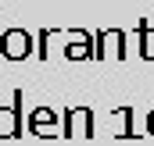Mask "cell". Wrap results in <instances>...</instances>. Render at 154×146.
<instances>
[{"instance_id": "6da1fadb", "label": "cell", "mask_w": 154, "mask_h": 146, "mask_svg": "<svg viewBox=\"0 0 154 146\" xmlns=\"http://www.w3.org/2000/svg\"><path fill=\"white\" fill-rule=\"evenodd\" d=\"M29 132L39 139H54V136H65V114H57L54 107H39L29 114Z\"/></svg>"}, {"instance_id": "7a4b0ae2", "label": "cell", "mask_w": 154, "mask_h": 146, "mask_svg": "<svg viewBox=\"0 0 154 146\" xmlns=\"http://www.w3.org/2000/svg\"><path fill=\"white\" fill-rule=\"evenodd\" d=\"M32 50H36V46H32V36H29L25 29H7V32L0 36V57H11V61H25Z\"/></svg>"}, {"instance_id": "3957f363", "label": "cell", "mask_w": 154, "mask_h": 146, "mask_svg": "<svg viewBox=\"0 0 154 146\" xmlns=\"http://www.w3.org/2000/svg\"><path fill=\"white\" fill-rule=\"evenodd\" d=\"M65 139H93V110L90 107L65 110Z\"/></svg>"}, {"instance_id": "277c9868", "label": "cell", "mask_w": 154, "mask_h": 146, "mask_svg": "<svg viewBox=\"0 0 154 146\" xmlns=\"http://www.w3.org/2000/svg\"><path fill=\"white\" fill-rule=\"evenodd\" d=\"M93 43H97V57L104 61V57H125V50H122V43H125V32L122 29H100L97 36H93Z\"/></svg>"}, {"instance_id": "5b68a950", "label": "cell", "mask_w": 154, "mask_h": 146, "mask_svg": "<svg viewBox=\"0 0 154 146\" xmlns=\"http://www.w3.org/2000/svg\"><path fill=\"white\" fill-rule=\"evenodd\" d=\"M14 107H0V139L22 136V89H14Z\"/></svg>"}, {"instance_id": "8992f818", "label": "cell", "mask_w": 154, "mask_h": 146, "mask_svg": "<svg viewBox=\"0 0 154 146\" xmlns=\"http://www.w3.org/2000/svg\"><path fill=\"white\" fill-rule=\"evenodd\" d=\"M136 39H140V57L154 61V29H151V22H140L136 25Z\"/></svg>"}, {"instance_id": "52a82bcc", "label": "cell", "mask_w": 154, "mask_h": 146, "mask_svg": "<svg viewBox=\"0 0 154 146\" xmlns=\"http://www.w3.org/2000/svg\"><path fill=\"white\" fill-rule=\"evenodd\" d=\"M118 114H122V139H136V128H133V114H136V110L122 107Z\"/></svg>"}, {"instance_id": "ba28073f", "label": "cell", "mask_w": 154, "mask_h": 146, "mask_svg": "<svg viewBox=\"0 0 154 146\" xmlns=\"http://www.w3.org/2000/svg\"><path fill=\"white\" fill-rule=\"evenodd\" d=\"M147 132H151V136H154V110H151V114H147Z\"/></svg>"}]
</instances>
